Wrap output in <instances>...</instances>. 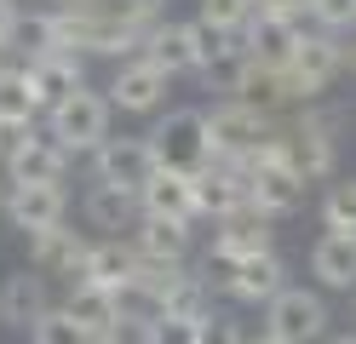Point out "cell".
Returning <instances> with one entry per match:
<instances>
[{"mask_svg": "<svg viewBox=\"0 0 356 344\" xmlns=\"http://www.w3.org/2000/svg\"><path fill=\"white\" fill-rule=\"evenodd\" d=\"M63 310H70L81 327H92L98 338H109V327L121 321V298L98 287V281H70V293H63Z\"/></svg>", "mask_w": 356, "mask_h": 344, "instance_id": "24", "label": "cell"}, {"mask_svg": "<svg viewBox=\"0 0 356 344\" xmlns=\"http://www.w3.org/2000/svg\"><path fill=\"white\" fill-rule=\"evenodd\" d=\"M276 247V218L270 213H259V206H236V213H225L213 224V241H207V264H241V259H253V252H270Z\"/></svg>", "mask_w": 356, "mask_h": 344, "instance_id": "7", "label": "cell"}, {"mask_svg": "<svg viewBox=\"0 0 356 344\" xmlns=\"http://www.w3.org/2000/svg\"><path fill=\"white\" fill-rule=\"evenodd\" d=\"M218 287H225V298H236V304H270V298L287 287V264H282V252H253V259H241V264H225V275H218Z\"/></svg>", "mask_w": 356, "mask_h": 344, "instance_id": "14", "label": "cell"}, {"mask_svg": "<svg viewBox=\"0 0 356 344\" xmlns=\"http://www.w3.org/2000/svg\"><path fill=\"white\" fill-rule=\"evenodd\" d=\"M310 281L322 293H356V236L322 229L310 241Z\"/></svg>", "mask_w": 356, "mask_h": 344, "instance_id": "18", "label": "cell"}, {"mask_svg": "<svg viewBox=\"0 0 356 344\" xmlns=\"http://www.w3.org/2000/svg\"><path fill=\"white\" fill-rule=\"evenodd\" d=\"M316 213H322V229H339V236H356V178H333Z\"/></svg>", "mask_w": 356, "mask_h": 344, "instance_id": "27", "label": "cell"}, {"mask_svg": "<svg viewBox=\"0 0 356 344\" xmlns=\"http://www.w3.org/2000/svg\"><path fill=\"white\" fill-rule=\"evenodd\" d=\"M327 298L322 287H293L287 281L270 304H264V327H270L282 344H322L327 338Z\"/></svg>", "mask_w": 356, "mask_h": 344, "instance_id": "5", "label": "cell"}, {"mask_svg": "<svg viewBox=\"0 0 356 344\" xmlns=\"http://www.w3.org/2000/svg\"><path fill=\"white\" fill-rule=\"evenodd\" d=\"M24 75H29V86L40 92V104H63L70 92H81L86 86V63H81V52L75 46H47L40 58H29L24 63Z\"/></svg>", "mask_w": 356, "mask_h": 344, "instance_id": "15", "label": "cell"}, {"mask_svg": "<svg viewBox=\"0 0 356 344\" xmlns=\"http://www.w3.org/2000/svg\"><path fill=\"white\" fill-rule=\"evenodd\" d=\"M6 224L17 236H40V229L70 224V195H63V183H6Z\"/></svg>", "mask_w": 356, "mask_h": 344, "instance_id": "9", "label": "cell"}, {"mask_svg": "<svg viewBox=\"0 0 356 344\" xmlns=\"http://www.w3.org/2000/svg\"><path fill=\"white\" fill-rule=\"evenodd\" d=\"M40 115H47V104H40V92L29 86L24 63H6L0 69V132H24Z\"/></svg>", "mask_w": 356, "mask_h": 344, "instance_id": "23", "label": "cell"}, {"mask_svg": "<svg viewBox=\"0 0 356 344\" xmlns=\"http://www.w3.org/2000/svg\"><path fill=\"white\" fill-rule=\"evenodd\" d=\"M299 23H287V17H270V12H253L248 17V29H241V52H248L253 63L264 69H287V58L299 52Z\"/></svg>", "mask_w": 356, "mask_h": 344, "instance_id": "19", "label": "cell"}, {"mask_svg": "<svg viewBox=\"0 0 356 344\" xmlns=\"http://www.w3.org/2000/svg\"><path fill=\"white\" fill-rule=\"evenodd\" d=\"M345 69H350V75H356V40L345 46Z\"/></svg>", "mask_w": 356, "mask_h": 344, "instance_id": "35", "label": "cell"}, {"mask_svg": "<svg viewBox=\"0 0 356 344\" xmlns=\"http://www.w3.org/2000/svg\"><path fill=\"white\" fill-rule=\"evenodd\" d=\"M0 161H6V183H63V172H70V149L58 144V138L47 126H24L6 138V149H0Z\"/></svg>", "mask_w": 356, "mask_h": 344, "instance_id": "4", "label": "cell"}, {"mask_svg": "<svg viewBox=\"0 0 356 344\" xmlns=\"http://www.w3.org/2000/svg\"><path fill=\"white\" fill-rule=\"evenodd\" d=\"M155 172V149L149 138H104L92 149V183H115V190H132L138 195Z\"/></svg>", "mask_w": 356, "mask_h": 344, "instance_id": "11", "label": "cell"}, {"mask_svg": "<svg viewBox=\"0 0 356 344\" xmlns=\"http://www.w3.org/2000/svg\"><path fill=\"white\" fill-rule=\"evenodd\" d=\"M167 86H172V75H161V69L138 52V58H121L115 81L104 86V98L115 104L121 115H155V109L167 104Z\"/></svg>", "mask_w": 356, "mask_h": 344, "instance_id": "12", "label": "cell"}, {"mask_svg": "<svg viewBox=\"0 0 356 344\" xmlns=\"http://www.w3.org/2000/svg\"><path fill=\"white\" fill-rule=\"evenodd\" d=\"M98 344H115V338H98Z\"/></svg>", "mask_w": 356, "mask_h": 344, "instance_id": "39", "label": "cell"}, {"mask_svg": "<svg viewBox=\"0 0 356 344\" xmlns=\"http://www.w3.org/2000/svg\"><path fill=\"white\" fill-rule=\"evenodd\" d=\"M259 12L287 17V23H305V17H310V0H259Z\"/></svg>", "mask_w": 356, "mask_h": 344, "instance_id": "32", "label": "cell"}, {"mask_svg": "<svg viewBox=\"0 0 356 344\" xmlns=\"http://www.w3.org/2000/svg\"><path fill=\"white\" fill-rule=\"evenodd\" d=\"M195 344H241V321H230V316H202V327H195Z\"/></svg>", "mask_w": 356, "mask_h": 344, "instance_id": "31", "label": "cell"}, {"mask_svg": "<svg viewBox=\"0 0 356 344\" xmlns=\"http://www.w3.org/2000/svg\"><path fill=\"white\" fill-rule=\"evenodd\" d=\"M253 12H259V0H202V12H195V17H207L213 29H230V35H241Z\"/></svg>", "mask_w": 356, "mask_h": 344, "instance_id": "29", "label": "cell"}, {"mask_svg": "<svg viewBox=\"0 0 356 344\" xmlns=\"http://www.w3.org/2000/svg\"><path fill=\"white\" fill-rule=\"evenodd\" d=\"M6 138H12V132H0V149H6Z\"/></svg>", "mask_w": 356, "mask_h": 344, "instance_id": "38", "label": "cell"}, {"mask_svg": "<svg viewBox=\"0 0 356 344\" xmlns=\"http://www.w3.org/2000/svg\"><path fill=\"white\" fill-rule=\"evenodd\" d=\"M109 126H115V104H109L104 92H92V86H81V92H70L63 104L47 109V132H52L70 155H92L104 138H115Z\"/></svg>", "mask_w": 356, "mask_h": 344, "instance_id": "2", "label": "cell"}, {"mask_svg": "<svg viewBox=\"0 0 356 344\" xmlns=\"http://www.w3.org/2000/svg\"><path fill=\"white\" fill-rule=\"evenodd\" d=\"M339 75H345V40L333 29L299 35V52L287 58V86H293V98L299 104H316Z\"/></svg>", "mask_w": 356, "mask_h": 344, "instance_id": "6", "label": "cell"}, {"mask_svg": "<svg viewBox=\"0 0 356 344\" xmlns=\"http://www.w3.org/2000/svg\"><path fill=\"white\" fill-rule=\"evenodd\" d=\"M190 40H195V75H202V69H207L213 58H225L241 35H230V29H213L207 17H190Z\"/></svg>", "mask_w": 356, "mask_h": 344, "instance_id": "28", "label": "cell"}, {"mask_svg": "<svg viewBox=\"0 0 356 344\" xmlns=\"http://www.w3.org/2000/svg\"><path fill=\"white\" fill-rule=\"evenodd\" d=\"M86 252H92V236H86V229L58 224V229L29 236V270H40L47 281H63V287H70V281H81Z\"/></svg>", "mask_w": 356, "mask_h": 344, "instance_id": "10", "label": "cell"}, {"mask_svg": "<svg viewBox=\"0 0 356 344\" xmlns=\"http://www.w3.org/2000/svg\"><path fill=\"white\" fill-rule=\"evenodd\" d=\"M132 275H138V247H132V236H98L92 252H86L81 281H98V287H109L121 298L132 287Z\"/></svg>", "mask_w": 356, "mask_h": 344, "instance_id": "20", "label": "cell"}, {"mask_svg": "<svg viewBox=\"0 0 356 344\" xmlns=\"http://www.w3.org/2000/svg\"><path fill=\"white\" fill-rule=\"evenodd\" d=\"M17 17H24V6H17V0H0V52L12 46V29H17Z\"/></svg>", "mask_w": 356, "mask_h": 344, "instance_id": "33", "label": "cell"}, {"mask_svg": "<svg viewBox=\"0 0 356 344\" xmlns=\"http://www.w3.org/2000/svg\"><path fill=\"white\" fill-rule=\"evenodd\" d=\"M47 310H52V287H47L40 270H12L6 281H0V327L29 333Z\"/></svg>", "mask_w": 356, "mask_h": 344, "instance_id": "17", "label": "cell"}, {"mask_svg": "<svg viewBox=\"0 0 356 344\" xmlns=\"http://www.w3.org/2000/svg\"><path fill=\"white\" fill-rule=\"evenodd\" d=\"M29 344H98V333H92V327H81V321L63 310V304H52V310L29 327Z\"/></svg>", "mask_w": 356, "mask_h": 344, "instance_id": "26", "label": "cell"}, {"mask_svg": "<svg viewBox=\"0 0 356 344\" xmlns=\"http://www.w3.org/2000/svg\"><path fill=\"white\" fill-rule=\"evenodd\" d=\"M190 190H195V218H225L236 206H248V167L241 161H207V167L190 172Z\"/></svg>", "mask_w": 356, "mask_h": 344, "instance_id": "13", "label": "cell"}, {"mask_svg": "<svg viewBox=\"0 0 356 344\" xmlns=\"http://www.w3.org/2000/svg\"><path fill=\"white\" fill-rule=\"evenodd\" d=\"M270 126H276V115H259L241 98H225L207 109V149H213V161H259V155H270Z\"/></svg>", "mask_w": 356, "mask_h": 344, "instance_id": "1", "label": "cell"}, {"mask_svg": "<svg viewBox=\"0 0 356 344\" xmlns=\"http://www.w3.org/2000/svg\"><path fill=\"white\" fill-rule=\"evenodd\" d=\"M310 23L345 35V29H356V0H310Z\"/></svg>", "mask_w": 356, "mask_h": 344, "instance_id": "30", "label": "cell"}, {"mask_svg": "<svg viewBox=\"0 0 356 344\" xmlns=\"http://www.w3.org/2000/svg\"><path fill=\"white\" fill-rule=\"evenodd\" d=\"M138 52L161 69V75H195V40H190V23H178V17H161L155 29L144 35V46Z\"/></svg>", "mask_w": 356, "mask_h": 344, "instance_id": "22", "label": "cell"}, {"mask_svg": "<svg viewBox=\"0 0 356 344\" xmlns=\"http://www.w3.org/2000/svg\"><path fill=\"white\" fill-rule=\"evenodd\" d=\"M149 149H155V167H172V172H195L207 167L213 149H207V109H167L161 121H155Z\"/></svg>", "mask_w": 356, "mask_h": 344, "instance_id": "3", "label": "cell"}, {"mask_svg": "<svg viewBox=\"0 0 356 344\" xmlns=\"http://www.w3.org/2000/svg\"><path fill=\"white\" fill-rule=\"evenodd\" d=\"M241 344H282V338H276V333L259 321V327H241Z\"/></svg>", "mask_w": 356, "mask_h": 344, "instance_id": "34", "label": "cell"}, {"mask_svg": "<svg viewBox=\"0 0 356 344\" xmlns=\"http://www.w3.org/2000/svg\"><path fill=\"white\" fill-rule=\"evenodd\" d=\"M322 344H356V333H339V338H322Z\"/></svg>", "mask_w": 356, "mask_h": 344, "instance_id": "36", "label": "cell"}, {"mask_svg": "<svg viewBox=\"0 0 356 344\" xmlns=\"http://www.w3.org/2000/svg\"><path fill=\"white\" fill-rule=\"evenodd\" d=\"M132 247H138V259L184 264V259H190V224H178V218H138Z\"/></svg>", "mask_w": 356, "mask_h": 344, "instance_id": "25", "label": "cell"}, {"mask_svg": "<svg viewBox=\"0 0 356 344\" xmlns=\"http://www.w3.org/2000/svg\"><path fill=\"white\" fill-rule=\"evenodd\" d=\"M248 167V201L259 206V213H270V218H287V213H299L305 195H310V183L305 172H293L282 155H259V161H241Z\"/></svg>", "mask_w": 356, "mask_h": 344, "instance_id": "8", "label": "cell"}, {"mask_svg": "<svg viewBox=\"0 0 356 344\" xmlns=\"http://www.w3.org/2000/svg\"><path fill=\"white\" fill-rule=\"evenodd\" d=\"M81 218H86V229H98V236H132L138 218H144V201L132 190H115V183H86Z\"/></svg>", "mask_w": 356, "mask_h": 344, "instance_id": "16", "label": "cell"}, {"mask_svg": "<svg viewBox=\"0 0 356 344\" xmlns=\"http://www.w3.org/2000/svg\"><path fill=\"white\" fill-rule=\"evenodd\" d=\"M0 213H6V172H0Z\"/></svg>", "mask_w": 356, "mask_h": 344, "instance_id": "37", "label": "cell"}, {"mask_svg": "<svg viewBox=\"0 0 356 344\" xmlns=\"http://www.w3.org/2000/svg\"><path fill=\"white\" fill-rule=\"evenodd\" d=\"M138 201H144V218H178V224H195V190H190V172L155 167L149 183L138 190Z\"/></svg>", "mask_w": 356, "mask_h": 344, "instance_id": "21", "label": "cell"}]
</instances>
